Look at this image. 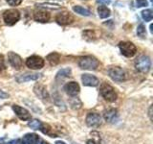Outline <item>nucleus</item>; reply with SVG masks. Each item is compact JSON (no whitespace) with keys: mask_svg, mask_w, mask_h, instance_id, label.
Returning <instances> with one entry per match:
<instances>
[{"mask_svg":"<svg viewBox=\"0 0 153 144\" xmlns=\"http://www.w3.org/2000/svg\"><path fill=\"white\" fill-rule=\"evenodd\" d=\"M41 75L42 74L39 73H24L16 76V81L17 83H25V82H29V81H36L39 79Z\"/></svg>","mask_w":153,"mask_h":144,"instance_id":"12","label":"nucleus"},{"mask_svg":"<svg viewBox=\"0 0 153 144\" xmlns=\"http://www.w3.org/2000/svg\"><path fill=\"white\" fill-rule=\"evenodd\" d=\"M20 18V14L16 9H10L5 11L3 14V19L5 21V24L8 26L14 25Z\"/></svg>","mask_w":153,"mask_h":144,"instance_id":"5","label":"nucleus"},{"mask_svg":"<svg viewBox=\"0 0 153 144\" xmlns=\"http://www.w3.org/2000/svg\"><path fill=\"white\" fill-rule=\"evenodd\" d=\"M136 5L138 8H141V7H146L148 5L146 0H136Z\"/></svg>","mask_w":153,"mask_h":144,"instance_id":"27","label":"nucleus"},{"mask_svg":"<svg viewBox=\"0 0 153 144\" xmlns=\"http://www.w3.org/2000/svg\"><path fill=\"white\" fill-rule=\"evenodd\" d=\"M81 81L85 86H97L100 84V81L97 77L90 74H83L81 76Z\"/></svg>","mask_w":153,"mask_h":144,"instance_id":"15","label":"nucleus"},{"mask_svg":"<svg viewBox=\"0 0 153 144\" xmlns=\"http://www.w3.org/2000/svg\"><path fill=\"white\" fill-rule=\"evenodd\" d=\"M33 90H35V93L41 100H44V101H48V100H49V94H48V91H47V89H46V88H45L44 86L37 84V85H36Z\"/></svg>","mask_w":153,"mask_h":144,"instance_id":"16","label":"nucleus"},{"mask_svg":"<svg viewBox=\"0 0 153 144\" xmlns=\"http://www.w3.org/2000/svg\"><path fill=\"white\" fill-rule=\"evenodd\" d=\"M13 112H16V114L18 116L19 119H21V120H24V121H26V120H29V119L31 118V114H30V112H29L26 109H24V108L20 107V106H18V105H13Z\"/></svg>","mask_w":153,"mask_h":144,"instance_id":"13","label":"nucleus"},{"mask_svg":"<svg viewBox=\"0 0 153 144\" xmlns=\"http://www.w3.org/2000/svg\"><path fill=\"white\" fill-rule=\"evenodd\" d=\"M71 68L67 67V68H62L56 73V79H64L69 77L71 75Z\"/></svg>","mask_w":153,"mask_h":144,"instance_id":"21","label":"nucleus"},{"mask_svg":"<svg viewBox=\"0 0 153 144\" xmlns=\"http://www.w3.org/2000/svg\"><path fill=\"white\" fill-rule=\"evenodd\" d=\"M137 35L139 37H141L143 38H145L146 37V28L143 26V24H140V25L138 26V29H137Z\"/></svg>","mask_w":153,"mask_h":144,"instance_id":"26","label":"nucleus"},{"mask_svg":"<svg viewBox=\"0 0 153 144\" xmlns=\"http://www.w3.org/2000/svg\"><path fill=\"white\" fill-rule=\"evenodd\" d=\"M73 20H74L73 16L68 12H61L59 14H57V16H56V21L62 26L71 24L73 22Z\"/></svg>","mask_w":153,"mask_h":144,"instance_id":"9","label":"nucleus"},{"mask_svg":"<svg viewBox=\"0 0 153 144\" xmlns=\"http://www.w3.org/2000/svg\"><path fill=\"white\" fill-rule=\"evenodd\" d=\"M44 60L42 59L41 57L39 56H31L29 57L28 59L26 60V65L31 69H41L43 66H44Z\"/></svg>","mask_w":153,"mask_h":144,"instance_id":"7","label":"nucleus"},{"mask_svg":"<svg viewBox=\"0 0 153 144\" xmlns=\"http://www.w3.org/2000/svg\"><path fill=\"white\" fill-rule=\"evenodd\" d=\"M150 1H152V0H150Z\"/></svg>","mask_w":153,"mask_h":144,"instance_id":"38","label":"nucleus"},{"mask_svg":"<svg viewBox=\"0 0 153 144\" xmlns=\"http://www.w3.org/2000/svg\"><path fill=\"white\" fill-rule=\"evenodd\" d=\"M98 14L100 18H107L110 16V10L107 7L102 5V6L98 7Z\"/></svg>","mask_w":153,"mask_h":144,"instance_id":"20","label":"nucleus"},{"mask_svg":"<svg viewBox=\"0 0 153 144\" xmlns=\"http://www.w3.org/2000/svg\"><path fill=\"white\" fill-rule=\"evenodd\" d=\"M73 10H74V12H76V14H81V16H89L90 14H91V12L89 11L88 9L83 8V7H81V6H74L73 7Z\"/></svg>","mask_w":153,"mask_h":144,"instance_id":"22","label":"nucleus"},{"mask_svg":"<svg viewBox=\"0 0 153 144\" xmlns=\"http://www.w3.org/2000/svg\"><path fill=\"white\" fill-rule=\"evenodd\" d=\"M8 97H9V95L7 93H5L2 90H0V99H6Z\"/></svg>","mask_w":153,"mask_h":144,"instance_id":"30","label":"nucleus"},{"mask_svg":"<svg viewBox=\"0 0 153 144\" xmlns=\"http://www.w3.org/2000/svg\"><path fill=\"white\" fill-rule=\"evenodd\" d=\"M13 142H9V143H6V144H12Z\"/></svg>","mask_w":153,"mask_h":144,"instance_id":"36","label":"nucleus"},{"mask_svg":"<svg viewBox=\"0 0 153 144\" xmlns=\"http://www.w3.org/2000/svg\"><path fill=\"white\" fill-rule=\"evenodd\" d=\"M142 17L145 21H150L152 17H153V12L152 10L150 9H147V10H145V11L142 12Z\"/></svg>","mask_w":153,"mask_h":144,"instance_id":"23","label":"nucleus"},{"mask_svg":"<svg viewBox=\"0 0 153 144\" xmlns=\"http://www.w3.org/2000/svg\"><path fill=\"white\" fill-rule=\"evenodd\" d=\"M47 61L51 65H56L60 62V55L56 52H53L47 56Z\"/></svg>","mask_w":153,"mask_h":144,"instance_id":"19","label":"nucleus"},{"mask_svg":"<svg viewBox=\"0 0 153 144\" xmlns=\"http://www.w3.org/2000/svg\"><path fill=\"white\" fill-rule=\"evenodd\" d=\"M103 116H104V119L106 120L108 123H115L119 117L118 110L116 109H110L104 112Z\"/></svg>","mask_w":153,"mask_h":144,"instance_id":"17","label":"nucleus"},{"mask_svg":"<svg viewBox=\"0 0 153 144\" xmlns=\"http://www.w3.org/2000/svg\"><path fill=\"white\" fill-rule=\"evenodd\" d=\"M8 59H9V62L11 64V65L13 67H14L16 69H20L22 67V64H23V62H22V59L21 57L16 54V53L13 52H9L8 53Z\"/></svg>","mask_w":153,"mask_h":144,"instance_id":"10","label":"nucleus"},{"mask_svg":"<svg viewBox=\"0 0 153 144\" xmlns=\"http://www.w3.org/2000/svg\"><path fill=\"white\" fill-rule=\"evenodd\" d=\"M56 1H61V0H56Z\"/></svg>","mask_w":153,"mask_h":144,"instance_id":"37","label":"nucleus"},{"mask_svg":"<svg viewBox=\"0 0 153 144\" xmlns=\"http://www.w3.org/2000/svg\"><path fill=\"white\" fill-rule=\"evenodd\" d=\"M5 68H6V65H5V60L2 54H0V72H2Z\"/></svg>","mask_w":153,"mask_h":144,"instance_id":"28","label":"nucleus"},{"mask_svg":"<svg viewBox=\"0 0 153 144\" xmlns=\"http://www.w3.org/2000/svg\"><path fill=\"white\" fill-rule=\"evenodd\" d=\"M119 48L121 53L127 58H131L136 54L137 48L130 41H121L119 43Z\"/></svg>","mask_w":153,"mask_h":144,"instance_id":"6","label":"nucleus"},{"mask_svg":"<svg viewBox=\"0 0 153 144\" xmlns=\"http://www.w3.org/2000/svg\"><path fill=\"white\" fill-rule=\"evenodd\" d=\"M86 124L91 128H98L102 125V117L96 112H89L86 116Z\"/></svg>","mask_w":153,"mask_h":144,"instance_id":"8","label":"nucleus"},{"mask_svg":"<svg viewBox=\"0 0 153 144\" xmlns=\"http://www.w3.org/2000/svg\"><path fill=\"white\" fill-rule=\"evenodd\" d=\"M37 7H39V8H45V9H52V10H57V9L60 8L59 5L49 4V3H39V4H37Z\"/></svg>","mask_w":153,"mask_h":144,"instance_id":"25","label":"nucleus"},{"mask_svg":"<svg viewBox=\"0 0 153 144\" xmlns=\"http://www.w3.org/2000/svg\"><path fill=\"white\" fill-rule=\"evenodd\" d=\"M79 66L85 70H96L99 66V61L92 56H83L79 59Z\"/></svg>","mask_w":153,"mask_h":144,"instance_id":"1","label":"nucleus"},{"mask_svg":"<svg viewBox=\"0 0 153 144\" xmlns=\"http://www.w3.org/2000/svg\"><path fill=\"white\" fill-rule=\"evenodd\" d=\"M87 144H97V143H96L95 141H93V140H88Z\"/></svg>","mask_w":153,"mask_h":144,"instance_id":"34","label":"nucleus"},{"mask_svg":"<svg viewBox=\"0 0 153 144\" xmlns=\"http://www.w3.org/2000/svg\"><path fill=\"white\" fill-rule=\"evenodd\" d=\"M41 125H42L41 121L40 120H37V119H33L28 123V126L33 130H40Z\"/></svg>","mask_w":153,"mask_h":144,"instance_id":"24","label":"nucleus"},{"mask_svg":"<svg viewBox=\"0 0 153 144\" xmlns=\"http://www.w3.org/2000/svg\"><path fill=\"white\" fill-rule=\"evenodd\" d=\"M135 67L139 72L142 73H147L151 67V60L148 56L143 55L137 58L135 61Z\"/></svg>","mask_w":153,"mask_h":144,"instance_id":"2","label":"nucleus"},{"mask_svg":"<svg viewBox=\"0 0 153 144\" xmlns=\"http://www.w3.org/2000/svg\"><path fill=\"white\" fill-rule=\"evenodd\" d=\"M6 1L11 6H17V5H19L22 2V0H6Z\"/></svg>","mask_w":153,"mask_h":144,"instance_id":"29","label":"nucleus"},{"mask_svg":"<svg viewBox=\"0 0 153 144\" xmlns=\"http://www.w3.org/2000/svg\"><path fill=\"white\" fill-rule=\"evenodd\" d=\"M33 18L37 22L45 23L50 19V14L46 10H36L33 12Z\"/></svg>","mask_w":153,"mask_h":144,"instance_id":"14","label":"nucleus"},{"mask_svg":"<svg viewBox=\"0 0 153 144\" xmlns=\"http://www.w3.org/2000/svg\"><path fill=\"white\" fill-rule=\"evenodd\" d=\"M108 76L115 82H123L127 79V74L123 68L119 66L110 67L107 70Z\"/></svg>","mask_w":153,"mask_h":144,"instance_id":"4","label":"nucleus"},{"mask_svg":"<svg viewBox=\"0 0 153 144\" xmlns=\"http://www.w3.org/2000/svg\"><path fill=\"white\" fill-rule=\"evenodd\" d=\"M37 144H49L48 142L44 141V140H41V139H39V141L37 142Z\"/></svg>","mask_w":153,"mask_h":144,"instance_id":"33","label":"nucleus"},{"mask_svg":"<svg viewBox=\"0 0 153 144\" xmlns=\"http://www.w3.org/2000/svg\"><path fill=\"white\" fill-rule=\"evenodd\" d=\"M64 90L69 96L75 97V96H76L79 93L80 88L78 83H76V82H69V83H67L64 86Z\"/></svg>","mask_w":153,"mask_h":144,"instance_id":"11","label":"nucleus"},{"mask_svg":"<svg viewBox=\"0 0 153 144\" xmlns=\"http://www.w3.org/2000/svg\"><path fill=\"white\" fill-rule=\"evenodd\" d=\"M56 144H66L65 142H63V141H56Z\"/></svg>","mask_w":153,"mask_h":144,"instance_id":"35","label":"nucleus"},{"mask_svg":"<svg viewBox=\"0 0 153 144\" xmlns=\"http://www.w3.org/2000/svg\"><path fill=\"white\" fill-rule=\"evenodd\" d=\"M99 2L102 3V4H109L110 3V0H99Z\"/></svg>","mask_w":153,"mask_h":144,"instance_id":"32","label":"nucleus"},{"mask_svg":"<svg viewBox=\"0 0 153 144\" xmlns=\"http://www.w3.org/2000/svg\"><path fill=\"white\" fill-rule=\"evenodd\" d=\"M23 140L27 144H37L39 141V137L36 134H26L23 137Z\"/></svg>","mask_w":153,"mask_h":144,"instance_id":"18","label":"nucleus"},{"mask_svg":"<svg viewBox=\"0 0 153 144\" xmlns=\"http://www.w3.org/2000/svg\"><path fill=\"white\" fill-rule=\"evenodd\" d=\"M100 93L108 102H115L117 100V93L111 86L103 83L100 88Z\"/></svg>","mask_w":153,"mask_h":144,"instance_id":"3","label":"nucleus"},{"mask_svg":"<svg viewBox=\"0 0 153 144\" xmlns=\"http://www.w3.org/2000/svg\"><path fill=\"white\" fill-rule=\"evenodd\" d=\"M16 144H27V143L24 141L23 139H17V140L16 141Z\"/></svg>","mask_w":153,"mask_h":144,"instance_id":"31","label":"nucleus"}]
</instances>
